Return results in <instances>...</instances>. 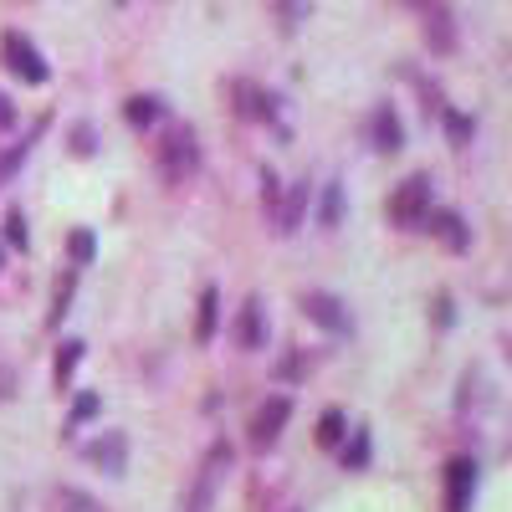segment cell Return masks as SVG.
Returning a JSON list of instances; mask_svg holds the SVG:
<instances>
[{"instance_id": "cell-1", "label": "cell", "mask_w": 512, "mask_h": 512, "mask_svg": "<svg viewBox=\"0 0 512 512\" xmlns=\"http://www.w3.org/2000/svg\"><path fill=\"white\" fill-rule=\"evenodd\" d=\"M200 175V139L190 123H175L159 144V180L164 185H185Z\"/></svg>"}, {"instance_id": "cell-2", "label": "cell", "mask_w": 512, "mask_h": 512, "mask_svg": "<svg viewBox=\"0 0 512 512\" xmlns=\"http://www.w3.org/2000/svg\"><path fill=\"white\" fill-rule=\"evenodd\" d=\"M431 200H436V180L431 175H410V180L395 185L384 216H390V226H400V231H415L425 221V210H431Z\"/></svg>"}, {"instance_id": "cell-3", "label": "cell", "mask_w": 512, "mask_h": 512, "mask_svg": "<svg viewBox=\"0 0 512 512\" xmlns=\"http://www.w3.org/2000/svg\"><path fill=\"white\" fill-rule=\"evenodd\" d=\"M0 62H6L21 82H31V88H41V82L52 77V67H47V57H41V47L31 36H21V31H6L0 36Z\"/></svg>"}, {"instance_id": "cell-4", "label": "cell", "mask_w": 512, "mask_h": 512, "mask_svg": "<svg viewBox=\"0 0 512 512\" xmlns=\"http://www.w3.org/2000/svg\"><path fill=\"white\" fill-rule=\"evenodd\" d=\"M405 6H415L420 31H425V41H431V52H436V57H451V52H456V16H451L446 0H405Z\"/></svg>"}, {"instance_id": "cell-5", "label": "cell", "mask_w": 512, "mask_h": 512, "mask_svg": "<svg viewBox=\"0 0 512 512\" xmlns=\"http://www.w3.org/2000/svg\"><path fill=\"white\" fill-rule=\"evenodd\" d=\"M477 472H482V466L472 456H451L446 461V512H472V502H477Z\"/></svg>"}, {"instance_id": "cell-6", "label": "cell", "mask_w": 512, "mask_h": 512, "mask_svg": "<svg viewBox=\"0 0 512 512\" xmlns=\"http://www.w3.org/2000/svg\"><path fill=\"white\" fill-rule=\"evenodd\" d=\"M303 318L318 323V328L333 333V338L354 333V318H349V308H344V297H333V292H308V297H303Z\"/></svg>"}, {"instance_id": "cell-7", "label": "cell", "mask_w": 512, "mask_h": 512, "mask_svg": "<svg viewBox=\"0 0 512 512\" xmlns=\"http://www.w3.org/2000/svg\"><path fill=\"white\" fill-rule=\"evenodd\" d=\"M292 420V400L287 395H272V400H262L256 405V415H251V446L256 451H267V446H277V436H282V425Z\"/></svg>"}, {"instance_id": "cell-8", "label": "cell", "mask_w": 512, "mask_h": 512, "mask_svg": "<svg viewBox=\"0 0 512 512\" xmlns=\"http://www.w3.org/2000/svg\"><path fill=\"white\" fill-rule=\"evenodd\" d=\"M425 231H431L446 251H472V226H466V216L461 210H425V221H420Z\"/></svg>"}, {"instance_id": "cell-9", "label": "cell", "mask_w": 512, "mask_h": 512, "mask_svg": "<svg viewBox=\"0 0 512 512\" xmlns=\"http://www.w3.org/2000/svg\"><path fill=\"white\" fill-rule=\"evenodd\" d=\"M82 461L103 466L108 477H123V472H128V436H123V431H103L98 441L82 446Z\"/></svg>"}, {"instance_id": "cell-10", "label": "cell", "mask_w": 512, "mask_h": 512, "mask_svg": "<svg viewBox=\"0 0 512 512\" xmlns=\"http://www.w3.org/2000/svg\"><path fill=\"white\" fill-rule=\"evenodd\" d=\"M369 144H374L379 154H400V149H405V123H400V113H395L390 103H379V108L369 113Z\"/></svg>"}, {"instance_id": "cell-11", "label": "cell", "mask_w": 512, "mask_h": 512, "mask_svg": "<svg viewBox=\"0 0 512 512\" xmlns=\"http://www.w3.org/2000/svg\"><path fill=\"white\" fill-rule=\"evenodd\" d=\"M236 113L246 118V123H272L277 118V98L267 93V88H256V82H236Z\"/></svg>"}, {"instance_id": "cell-12", "label": "cell", "mask_w": 512, "mask_h": 512, "mask_svg": "<svg viewBox=\"0 0 512 512\" xmlns=\"http://www.w3.org/2000/svg\"><path fill=\"white\" fill-rule=\"evenodd\" d=\"M236 338H241L246 354L267 349V308H262V297H246V308H241V318H236Z\"/></svg>"}, {"instance_id": "cell-13", "label": "cell", "mask_w": 512, "mask_h": 512, "mask_svg": "<svg viewBox=\"0 0 512 512\" xmlns=\"http://www.w3.org/2000/svg\"><path fill=\"white\" fill-rule=\"evenodd\" d=\"M231 466V446L226 441H216L210 446V456H205V472H200V487H195V497H190V512H205L210 507V487H216V477Z\"/></svg>"}, {"instance_id": "cell-14", "label": "cell", "mask_w": 512, "mask_h": 512, "mask_svg": "<svg viewBox=\"0 0 512 512\" xmlns=\"http://www.w3.org/2000/svg\"><path fill=\"white\" fill-rule=\"evenodd\" d=\"M308 200H313V185H308V180H297V185L287 190V200H277V231H282V236H292L297 226H303Z\"/></svg>"}, {"instance_id": "cell-15", "label": "cell", "mask_w": 512, "mask_h": 512, "mask_svg": "<svg viewBox=\"0 0 512 512\" xmlns=\"http://www.w3.org/2000/svg\"><path fill=\"white\" fill-rule=\"evenodd\" d=\"M41 134H47V118H41V123L31 128V134H26L21 144H11L6 154H0V190H6V185L16 180V169H21V164L31 159V149H36V139H41Z\"/></svg>"}, {"instance_id": "cell-16", "label": "cell", "mask_w": 512, "mask_h": 512, "mask_svg": "<svg viewBox=\"0 0 512 512\" xmlns=\"http://www.w3.org/2000/svg\"><path fill=\"white\" fill-rule=\"evenodd\" d=\"M82 354H88V344H82V338H62V349H57V359H52V384H57V390H67V384H72Z\"/></svg>"}, {"instance_id": "cell-17", "label": "cell", "mask_w": 512, "mask_h": 512, "mask_svg": "<svg viewBox=\"0 0 512 512\" xmlns=\"http://www.w3.org/2000/svg\"><path fill=\"white\" fill-rule=\"evenodd\" d=\"M221 328V292L216 287H205L200 292V313H195V344H210Z\"/></svg>"}, {"instance_id": "cell-18", "label": "cell", "mask_w": 512, "mask_h": 512, "mask_svg": "<svg viewBox=\"0 0 512 512\" xmlns=\"http://www.w3.org/2000/svg\"><path fill=\"white\" fill-rule=\"evenodd\" d=\"M123 118L134 123V128H154L159 118H164V98H154V93H134L123 103Z\"/></svg>"}, {"instance_id": "cell-19", "label": "cell", "mask_w": 512, "mask_h": 512, "mask_svg": "<svg viewBox=\"0 0 512 512\" xmlns=\"http://www.w3.org/2000/svg\"><path fill=\"white\" fill-rule=\"evenodd\" d=\"M344 436H349V415L338 410V405H328V410L318 415V446L333 451V446H344Z\"/></svg>"}, {"instance_id": "cell-20", "label": "cell", "mask_w": 512, "mask_h": 512, "mask_svg": "<svg viewBox=\"0 0 512 512\" xmlns=\"http://www.w3.org/2000/svg\"><path fill=\"white\" fill-rule=\"evenodd\" d=\"M436 118H441L446 139H451L456 149H461V144H472V134H477V118H466V113H456V108H446V103H441V113H436Z\"/></svg>"}, {"instance_id": "cell-21", "label": "cell", "mask_w": 512, "mask_h": 512, "mask_svg": "<svg viewBox=\"0 0 512 512\" xmlns=\"http://www.w3.org/2000/svg\"><path fill=\"white\" fill-rule=\"evenodd\" d=\"M369 451H374L369 425H354V436H349V446H344V472H364V466H369Z\"/></svg>"}, {"instance_id": "cell-22", "label": "cell", "mask_w": 512, "mask_h": 512, "mask_svg": "<svg viewBox=\"0 0 512 512\" xmlns=\"http://www.w3.org/2000/svg\"><path fill=\"white\" fill-rule=\"evenodd\" d=\"M72 292H77V267H72L67 277H57V287H52V313H47V323H52V328L72 313Z\"/></svg>"}, {"instance_id": "cell-23", "label": "cell", "mask_w": 512, "mask_h": 512, "mask_svg": "<svg viewBox=\"0 0 512 512\" xmlns=\"http://www.w3.org/2000/svg\"><path fill=\"white\" fill-rule=\"evenodd\" d=\"M338 221H344V185H338V180H328L323 185V205H318V226H338Z\"/></svg>"}, {"instance_id": "cell-24", "label": "cell", "mask_w": 512, "mask_h": 512, "mask_svg": "<svg viewBox=\"0 0 512 512\" xmlns=\"http://www.w3.org/2000/svg\"><path fill=\"white\" fill-rule=\"evenodd\" d=\"M98 410H103V395H93V390H88V395H77V400H72V415H67V431H62V436H72L77 425H88Z\"/></svg>"}, {"instance_id": "cell-25", "label": "cell", "mask_w": 512, "mask_h": 512, "mask_svg": "<svg viewBox=\"0 0 512 512\" xmlns=\"http://www.w3.org/2000/svg\"><path fill=\"white\" fill-rule=\"evenodd\" d=\"M67 256H72V267H88L93 256H98V236L93 231H72L67 236Z\"/></svg>"}, {"instance_id": "cell-26", "label": "cell", "mask_w": 512, "mask_h": 512, "mask_svg": "<svg viewBox=\"0 0 512 512\" xmlns=\"http://www.w3.org/2000/svg\"><path fill=\"white\" fill-rule=\"evenodd\" d=\"M52 502H57V512H103L88 492H77V487H57V492H52Z\"/></svg>"}, {"instance_id": "cell-27", "label": "cell", "mask_w": 512, "mask_h": 512, "mask_svg": "<svg viewBox=\"0 0 512 512\" xmlns=\"http://www.w3.org/2000/svg\"><path fill=\"white\" fill-rule=\"evenodd\" d=\"M72 154H77V159H93V154H98V128H93V123H77V128H72Z\"/></svg>"}, {"instance_id": "cell-28", "label": "cell", "mask_w": 512, "mask_h": 512, "mask_svg": "<svg viewBox=\"0 0 512 512\" xmlns=\"http://www.w3.org/2000/svg\"><path fill=\"white\" fill-rule=\"evenodd\" d=\"M6 246H16V251L31 246V231H26V216H21V210H6Z\"/></svg>"}, {"instance_id": "cell-29", "label": "cell", "mask_w": 512, "mask_h": 512, "mask_svg": "<svg viewBox=\"0 0 512 512\" xmlns=\"http://www.w3.org/2000/svg\"><path fill=\"white\" fill-rule=\"evenodd\" d=\"M277 200H282V185H277L272 169H262V205L272 210V216H277Z\"/></svg>"}, {"instance_id": "cell-30", "label": "cell", "mask_w": 512, "mask_h": 512, "mask_svg": "<svg viewBox=\"0 0 512 512\" xmlns=\"http://www.w3.org/2000/svg\"><path fill=\"white\" fill-rule=\"evenodd\" d=\"M456 323V308H451V292H436V328H451Z\"/></svg>"}, {"instance_id": "cell-31", "label": "cell", "mask_w": 512, "mask_h": 512, "mask_svg": "<svg viewBox=\"0 0 512 512\" xmlns=\"http://www.w3.org/2000/svg\"><path fill=\"white\" fill-rule=\"evenodd\" d=\"M11 128H16V103L0 93V134H11Z\"/></svg>"}, {"instance_id": "cell-32", "label": "cell", "mask_w": 512, "mask_h": 512, "mask_svg": "<svg viewBox=\"0 0 512 512\" xmlns=\"http://www.w3.org/2000/svg\"><path fill=\"white\" fill-rule=\"evenodd\" d=\"M0 400H16V374L0 364Z\"/></svg>"}, {"instance_id": "cell-33", "label": "cell", "mask_w": 512, "mask_h": 512, "mask_svg": "<svg viewBox=\"0 0 512 512\" xmlns=\"http://www.w3.org/2000/svg\"><path fill=\"white\" fill-rule=\"evenodd\" d=\"M297 374H303V354H292V359L282 364V379H297Z\"/></svg>"}, {"instance_id": "cell-34", "label": "cell", "mask_w": 512, "mask_h": 512, "mask_svg": "<svg viewBox=\"0 0 512 512\" xmlns=\"http://www.w3.org/2000/svg\"><path fill=\"white\" fill-rule=\"evenodd\" d=\"M0 262H6V246H0Z\"/></svg>"}, {"instance_id": "cell-35", "label": "cell", "mask_w": 512, "mask_h": 512, "mask_svg": "<svg viewBox=\"0 0 512 512\" xmlns=\"http://www.w3.org/2000/svg\"><path fill=\"white\" fill-rule=\"evenodd\" d=\"M292 512H297V507H292Z\"/></svg>"}]
</instances>
